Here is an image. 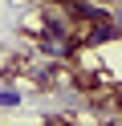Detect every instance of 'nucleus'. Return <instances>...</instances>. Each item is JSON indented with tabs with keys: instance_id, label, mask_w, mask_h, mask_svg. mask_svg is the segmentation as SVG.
Here are the masks:
<instances>
[{
	"instance_id": "obj_1",
	"label": "nucleus",
	"mask_w": 122,
	"mask_h": 126,
	"mask_svg": "<svg viewBox=\"0 0 122 126\" xmlns=\"http://www.w3.org/2000/svg\"><path fill=\"white\" fill-rule=\"evenodd\" d=\"M12 106H20V90L4 85V90H0V110H12Z\"/></svg>"
}]
</instances>
